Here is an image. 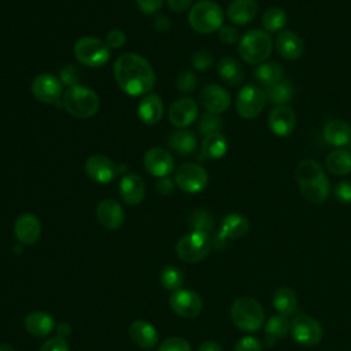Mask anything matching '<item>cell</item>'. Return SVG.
I'll use <instances>...</instances> for the list:
<instances>
[{
	"label": "cell",
	"instance_id": "6da1fadb",
	"mask_svg": "<svg viewBox=\"0 0 351 351\" xmlns=\"http://www.w3.org/2000/svg\"><path fill=\"white\" fill-rule=\"evenodd\" d=\"M114 77L118 86L129 96L148 95L156 77L151 63L137 53H123L114 64Z\"/></svg>",
	"mask_w": 351,
	"mask_h": 351
},
{
	"label": "cell",
	"instance_id": "7a4b0ae2",
	"mask_svg": "<svg viewBox=\"0 0 351 351\" xmlns=\"http://www.w3.org/2000/svg\"><path fill=\"white\" fill-rule=\"evenodd\" d=\"M232 322L244 332H256L265 322V311L261 303L251 296L236 299L230 307Z\"/></svg>",
	"mask_w": 351,
	"mask_h": 351
},
{
	"label": "cell",
	"instance_id": "3957f363",
	"mask_svg": "<svg viewBox=\"0 0 351 351\" xmlns=\"http://www.w3.org/2000/svg\"><path fill=\"white\" fill-rule=\"evenodd\" d=\"M62 103L70 115L80 119L93 117L97 112L100 104L96 92L81 85L69 86L63 93Z\"/></svg>",
	"mask_w": 351,
	"mask_h": 351
},
{
	"label": "cell",
	"instance_id": "277c9868",
	"mask_svg": "<svg viewBox=\"0 0 351 351\" xmlns=\"http://www.w3.org/2000/svg\"><path fill=\"white\" fill-rule=\"evenodd\" d=\"M237 49L240 58L248 64H261L270 56L273 40L267 32L254 29L240 38Z\"/></svg>",
	"mask_w": 351,
	"mask_h": 351
},
{
	"label": "cell",
	"instance_id": "5b68a950",
	"mask_svg": "<svg viewBox=\"0 0 351 351\" xmlns=\"http://www.w3.org/2000/svg\"><path fill=\"white\" fill-rule=\"evenodd\" d=\"M188 22L197 33H214L222 27L223 12L217 3L203 0L192 5L188 15Z\"/></svg>",
	"mask_w": 351,
	"mask_h": 351
},
{
	"label": "cell",
	"instance_id": "8992f818",
	"mask_svg": "<svg viewBox=\"0 0 351 351\" xmlns=\"http://www.w3.org/2000/svg\"><path fill=\"white\" fill-rule=\"evenodd\" d=\"M75 59L88 67H99L108 62L110 47L99 37H81L74 45Z\"/></svg>",
	"mask_w": 351,
	"mask_h": 351
},
{
	"label": "cell",
	"instance_id": "52a82bcc",
	"mask_svg": "<svg viewBox=\"0 0 351 351\" xmlns=\"http://www.w3.org/2000/svg\"><path fill=\"white\" fill-rule=\"evenodd\" d=\"M211 239L208 233L193 230L182 236L176 245V252L180 259L188 263L200 262L207 256L211 248Z\"/></svg>",
	"mask_w": 351,
	"mask_h": 351
},
{
	"label": "cell",
	"instance_id": "ba28073f",
	"mask_svg": "<svg viewBox=\"0 0 351 351\" xmlns=\"http://www.w3.org/2000/svg\"><path fill=\"white\" fill-rule=\"evenodd\" d=\"M265 103V90H262L259 86L254 84H248L244 85L237 95L236 111L244 119H254L262 112Z\"/></svg>",
	"mask_w": 351,
	"mask_h": 351
},
{
	"label": "cell",
	"instance_id": "9c48e42d",
	"mask_svg": "<svg viewBox=\"0 0 351 351\" xmlns=\"http://www.w3.org/2000/svg\"><path fill=\"white\" fill-rule=\"evenodd\" d=\"M289 332L296 343L307 347L318 344L324 335L321 324L313 317L304 314H299L292 319Z\"/></svg>",
	"mask_w": 351,
	"mask_h": 351
},
{
	"label": "cell",
	"instance_id": "30bf717a",
	"mask_svg": "<svg viewBox=\"0 0 351 351\" xmlns=\"http://www.w3.org/2000/svg\"><path fill=\"white\" fill-rule=\"evenodd\" d=\"M176 185L186 193H199L208 182V174L197 163H185L176 171Z\"/></svg>",
	"mask_w": 351,
	"mask_h": 351
},
{
	"label": "cell",
	"instance_id": "8fae6325",
	"mask_svg": "<svg viewBox=\"0 0 351 351\" xmlns=\"http://www.w3.org/2000/svg\"><path fill=\"white\" fill-rule=\"evenodd\" d=\"M32 93L41 103L58 104L60 96L63 95V85L60 78L49 73H43L33 80Z\"/></svg>",
	"mask_w": 351,
	"mask_h": 351
},
{
	"label": "cell",
	"instance_id": "7c38bea8",
	"mask_svg": "<svg viewBox=\"0 0 351 351\" xmlns=\"http://www.w3.org/2000/svg\"><path fill=\"white\" fill-rule=\"evenodd\" d=\"M170 308L182 318H195L200 314L203 302L202 298L191 289H177L169 299Z\"/></svg>",
	"mask_w": 351,
	"mask_h": 351
},
{
	"label": "cell",
	"instance_id": "4fadbf2b",
	"mask_svg": "<svg viewBox=\"0 0 351 351\" xmlns=\"http://www.w3.org/2000/svg\"><path fill=\"white\" fill-rule=\"evenodd\" d=\"M85 173L99 184H108L117 176L115 163L104 155H92L85 162Z\"/></svg>",
	"mask_w": 351,
	"mask_h": 351
},
{
	"label": "cell",
	"instance_id": "5bb4252c",
	"mask_svg": "<svg viewBox=\"0 0 351 351\" xmlns=\"http://www.w3.org/2000/svg\"><path fill=\"white\" fill-rule=\"evenodd\" d=\"M296 125V115L287 104L274 106L269 114V128L278 137L289 136Z\"/></svg>",
	"mask_w": 351,
	"mask_h": 351
},
{
	"label": "cell",
	"instance_id": "9a60e30c",
	"mask_svg": "<svg viewBox=\"0 0 351 351\" xmlns=\"http://www.w3.org/2000/svg\"><path fill=\"white\" fill-rule=\"evenodd\" d=\"M144 167L154 177H167L174 169V159L167 149L151 148L144 155Z\"/></svg>",
	"mask_w": 351,
	"mask_h": 351
},
{
	"label": "cell",
	"instance_id": "2e32d148",
	"mask_svg": "<svg viewBox=\"0 0 351 351\" xmlns=\"http://www.w3.org/2000/svg\"><path fill=\"white\" fill-rule=\"evenodd\" d=\"M248 230H250L248 219L239 213H230L223 217L221 222V230L217 234L215 243L219 244L228 239H232V240L241 239L248 233Z\"/></svg>",
	"mask_w": 351,
	"mask_h": 351
},
{
	"label": "cell",
	"instance_id": "e0dca14e",
	"mask_svg": "<svg viewBox=\"0 0 351 351\" xmlns=\"http://www.w3.org/2000/svg\"><path fill=\"white\" fill-rule=\"evenodd\" d=\"M200 101L203 107L213 114H221L230 106L229 93L217 84H208L200 93Z\"/></svg>",
	"mask_w": 351,
	"mask_h": 351
},
{
	"label": "cell",
	"instance_id": "ac0fdd59",
	"mask_svg": "<svg viewBox=\"0 0 351 351\" xmlns=\"http://www.w3.org/2000/svg\"><path fill=\"white\" fill-rule=\"evenodd\" d=\"M197 117V104L191 97L176 100L169 110V121L178 129L191 125Z\"/></svg>",
	"mask_w": 351,
	"mask_h": 351
},
{
	"label": "cell",
	"instance_id": "d6986e66",
	"mask_svg": "<svg viewBox=\"0 0 351 351\" xmlns=\"http://www.w3.org/2000/svg\"><path fill=\"white\" fill-rule=\"evenodd\" d=\"M100 225L108 230H117L123 225L125 213L118 202L114 199L101 200L96 210Z\"/></svg>",
	"mask_w": 351,
	"mask_h": 351
},
{
	"label": "cell",
	"instance_id": "ffe728a7",
	"mask_svg": "<svg viewBox=\"0 0 351 351\" xmlns=\"http://www.w3.org/2000/svg\"><path fill=\"white\" fill-rule=\"evenodd\" d=\"M14 234L22 243L32 245L34 244L41 234V222L40 219L30 213L22 214L16 218L14 223Z\"/></svg>",
	"mask_w": 351,
	"mask_h": 351
},
{
	"label": "cell",
	"instance_id": "44dd1931",
	"mask_svg": "<svg viewBox=\"0 0 351 351\" xmlns=\"http://www.w3.org/2000/svg\"><path fill=\"white\" fill-rule=\"evenodd\" d=\"M122 200L129 206L140 204L145 196V184L138 174L129 173L122 177L119 184Z\"/></svg>",
	"mask_w": 351,
	"mask_h": 351
},
{
	"label": "cell",
	"instance_id": "7402d4cb",
	"mask_svg": "<svg viewBox=\"0 0 351 351\" xmlns=\"http://www.w3.org/2000/svg\"><path fill=\"white\" fill-rule=\"evenodd\" d=\"M277 52L287 60H296L303 55L304 44L299 34L291 30L281 32L276 38Z\"/></svg>",
	"mask_w": 351,
	"mask_h": 351
},
{
	"label": "cell",
	"instance_id": "603a6c76",
	"mask_svg": "<svg viewBox=\"0 0 351 351\" xmlns=\"http://www.w3.org/2000/svg\"><path fill=\"white\" fill-rule=\"evenodd\" d=\"M299 189L303 195V197L306 200H308L310 203H324L330 192V184H329V178L326 177V174H322L317 178L304 181V182H299Z\"/></svg>",
	"mask_w": 351,
	"mask_h": 351
},
{
	"label": "cell",
	"instance_id": "cb8c5ba5",
	"mask_svg": "<svg viewBox=\"0 0 351 351\" xmlns=\"http://www.w3.org/2000/svg\"><path fill=\"white\" fill-rule=\"evenodd\" d=\"M129 336L134 344L145 350L155 347L159 340L156 329L149 322L143 319H137L129 326Z\"/></svg>",
	"mask_w": 351,
	"mask_h": 351
},
{
	"label": "cell",
	"instance_id": "d4e9b609",
	"mask_svg": "<svg viewBox=\"0 0 351 351\" xmlns=\"http://www.w3.org/2000/svg\"><path fill=\"white\" fill-rule=\"evenodd\" d=\"M258 3L255 0H233L226 11L228 18L234 25H247L255 19Z\"/></svg>",
	"mask_w": 351,
	"mask_h": 351
},
{
	"label": "cell",
	"instance_id": "484cf974",
	"mask_svg": "<svg viewBox=\"0 0 351 351\" xmlns=\"http://www.w3.org/2000/svg\"><path fill=\"white\" fill-rule=\"evenodd\" d=\"M137 115L141 122L147 125H155L163 115L162 99L155 93L145 95L137 107Z\"/></svg>",
	"mask_w": 351,
	"mask_h": 351
},
{
	"label": "cell",
	"instance_id": "4316f807",
	"mask_svg": "<svg viewBox=\"0 0 351 351\" xmlns=\"http://www.w3.org/2000/svg\"><path fill=\"white\" fill-rule=\"evenodd\" d=\"M324 137L333 147H343L351 143V128L346 121L333 119L325 125Z\"/></svg>",
	"mask_w": 351,
	"mask_h": 351
},
{
	"label": "cell",
	"instance_id": "83f0119b",
	"mask_svg": "<svg viewBox=\"0 0 351 351\" xmlns=\"http://www.w3.org/2000/svg\"><path fill=\"white\" fill-rule=\"evenodd\" d=\"M25 329L33 336H47L53 330V318L44 311H33L25 317Z\"/></svg>",
	"mask_w": 351,
	"mask_h": 351
},
{
	"label": "cell",
	"instance_id": "f1b7e54d",
	"mask_svg": "<svg viewBox=\"0 0 351 351\" xmlns=\"http://www.w3.org/2000/svg\"><path fill=\"white\" fill-rule=\"evenodd\" d=\"M217 70L221 80L228 85L236 86L244 80V70L234 58H230V56L222 58L217 64Z\"/></svg>",
	"mask_w": 351,
	"mask_h": 351
},
{
	"label": "cell",
	"instance_id": "f546056e",
	"mask_svg": "<svg viewBox=\"0 0 351 351\" xmlns=\"http://www.w3.org/2000/svg\"><path fill=\"white\" fill-rule=\"evenodd\" d=\"M271 302L276 310L284 317H291L298 310L296 293L288 287H280L278 289H276Z\"/></svg>",
	"mask_w": 351,
	"mask_h": 351
},
{
	"label": "cell",
	"instance_id": "4dcf8cb0",
	"mask_svg": "<svg viewBox=\"0 0 351 351\" xmlns=\"http://www.w3.org/2000/svg\"><path fill=\"white\" fill-rule=\"evenodd\" d=\"M169 145L173 151L181 155H189L196 149V136L193 132L186 129H180L169 136Z\"/></svg>",
	"mask_w": 351,
	"mask_h": 351
},
{
	"label": "cell",
	"instance_id": "1f68e13d",
	"mask_svg": "<svg viewBox=\"0 0 351 351\" xmlns=\"http://www.w3.org/2000/svg\"><path fill=\"white\" fill-rule=\"evenodd\" d=\"M326 169L335 176H344L351 171V151L339 148L332 151L325 160Z\"/></svg>",
	"mask_w": 351,
	"mask_h": 351
},
{
	"label": "cell",
	"instance_id": "d6a6232c",
	"mask_svg": "<svg viewBox=\"0 0 351 351\" xmlns=\"http://www.w3.org/2000/svg\"><path fill=\"white\" fill-rule=\"evenodd\" d=\"M254 75L259 84L267 88L284 80V69L276 62H263L256 67Z\"/></svg>",
	"mask_w": 351,
	"mask_h": 351
},
{
	"label": "cell",
	"instance_id": "836d02e7",
	"mask_svg": "<svg viewBox=\"0 0 351 351\" xmlns=\"http://www.w3.org/2000/svg\"><path fill=\"white\" fill-rule=\"evenodd\" d=\"M228 149V141L221 133H211L204 136L202 143V152L208 159H219Z\"/></svg>",
	"mask_w": 351,
	"mask_h": 351
},
{
	"label": "cell",
	"instance_id": "e575fe53",
	"mask_svg": "<svg viewBox=\"0 0 351 351\" xmlns=\"http://www.w3.org/2000/svg\"><path fill=\"white\" fill-rule=\"evenodd\" d=\"M295 88L289 80H282L271 86H267L265 90L266 100L273 104H285L293 97Z\"/></svg>",
	"mask_w": 351,
	"mask_h": 351
},
{
	"label": "cell",
	"instance_id": "d590c367",
	"mask_svg": "<svg viewBox=\"0 0 351 351\" xmlns=\"http://www.w3.org/2000/svg\"><path fill=\"white\" fill-rule=\"evenodd\" d=\"M262 25L267 32H280L287 25V12L280 7H270L262 16Z\"/></svg>",
	"mask_w": 351,
	"mask_h": 351
},
{
	"label": "cell",
	"instance_id": "8d00e7d4",
	"mask_svg": "<svg viewBox=\"0 0 351 351\" xmlns=\"http://www.w3.org/2000/svg\"><path fill=\"white\" fill-rule=\"evenodd\" d=\"M295 174H296V180L299 184V182H304V181L317 178V177L325 174V171L321 167V165L318 162H315L314 159H303L296 166Z\"/></svg>",
	"mask_w": 351,
	"mask_h": 351
},
{
	"label": "cell",
	"instance_id": "74e56055",
	"mask_svg": "<svg viewBox=\"0 0 351 351\" xmlns=\"http://www.w3.org/2000/svg\"><path fill=\"white\" fill-rule=\"evenodd\" d=\"M188 223L193 230L204 232V233H210L215 225L213 215L204 210H195L189 215Z\"/></svg>",
	"mask_w": 351,
	"mask_h": 351
},
{
	"label": "cell",
	"instance_id": "f35d334b",
	"mask_svg": "<svg viewBox=\"0 0 351 351\" xmlns=\"http://www.w3.org/2000/svg\"><path fill=\"white\" fill-rule=\"evenodd\" d=\"M289 326L291 324L288 322L287 317L278 314V315H273L269 318L267 324H266V333L271 340H277L284 337L288 332H289Z\"/></svg>",
	"mask_w": 351,
	"mask_h": 351
},
{
	"label": "cell",
	"instance_id": "ab89813d",
	"mask_svg": "<svg viewBox=\"0 0 351 351\" xmlns=\"http://www.w3.org/2000/svg\"><path fill=\"white\" fill-rule=\"evenodd\" d=\"M160 282L166 289L177 291L184 282L182 271L176 266H166L160 273Z\"/></svg>",
	"mask_w": 351,
	"mask_h": 351
},
{
	"label": "cell",
	"instance_id": "60d3db41",
	"mask_svg": "<svg viewBox=\"0 0 351 351\" xmlns=\"http://www.w3.org/2000/svg\"><path fill=\"white\" fill-rule=\"evenodd\" d=\"M222 128V119L218 114L213 112H204L199 122V132L204 136L211 133H218V130Z\"/></svg>",
	"mask_w": 351,
	"mask_h": 351
},
{
	"label": "cell",
	"instance_id": "b9f144b4",
	"mask_svg": "<svg viewBox=\"0 0 351 351\" xmlns=\"http://www.w3.org/2000/svg\"><path fill=\"white\" fill-rule=\"evenodd\" d=\"M196 85H197V78L195 73L185 70L177 75V88L180 92L191 93L192 90H195Z\"/></svg>",
	"mask_w": 351,
	"mask_h": 351
},
{
	"label": "cell",
	"instance_id": "7bdbcfd3",
	"mask_svg": "<svg viewBox=\"0 0 351 351\" xmlns=\"http://www.w3.org/2000/svg\"><path fill=\"white\" fill-rule=\"evenodd\" d=\"M159 351H192L189 343L182 337H169L159 346Z\"/></svg>",
	"mask_w": 351,
	"mask_h": 351
},
{
	"label": "cell",
	"instance_id": "ee69618b",
	"mask_svg": "<svg viewBox=\"0 0 351 351\" xmlns=\"http://www.w3.org/2000/svg\"><path fill=\"white\" fill-rule=\"evenodd\" d=\"M213 64V55L204 49L196 51L192 55V66L199 71H206Z\"/></svg>",
	"mask_w": 351,
	"mask_h": 351
},
{
	"label": "cell",
	"instance_id": "f6af8a7d",
	"mask_svg": "<svg viewBox=\"0 0 351 351\" xmlns=\"http://www.w3.org/2000/svg\"><path fill=\"white\" fill-rule=\"evenodd\" d=\"M335 197L337 202L343 204H351V181L344 180L336 184L335 186Z\"/></svg>",
	"mask_w": 351,
	"mask_h": 351
},
{
	"label": "cell",
	"instance_id": "bcb514c9",
	"mask_svg": "<svg viewBox=\"0 0 351 351\" xmlns=\"http://www.w3.org/2000/svg\"><path fill=\"white\" fill-rule=\"evenodd\" d=\"M80 80V70L73 66V64H67L60 70V81L69 86H74L77 85Z\"/></svg>",
	"mask_w": 351,
	"mask_h": 351
},
{
	"label": "cell",
	"instance_id": "7dc6e473",
	"mask_svg": "<svg viewBox=\"0 0 351 351\" xmlns=\"http://www.w3.org/2000/svg\"><path fill=\"white\" fill-rule=\"evenodd\" d=\"M234 351H262V343L256 337L245 336L236 343Z\"/></svg>",
	"mask_w": 351,
	"mask_h": 351
},
{
	"label": "cell",
	"instance_id": "c3c4849f",
	"mask_svg": "<svg viewBox=\"0 0 351 351\" xmlns=\"http://www.w3.org/2000/svg\"><path fill=\"white\" fill-rule=\"evenodd\" d=\"M40 351H70V347L63 337L55 336V337H51L49 340H47L41 346Z\"/></svg>",
	"mask_w": 351,
	"mask_h": 351
},
{
	"label": "cell",
	"instance_id": "681fc988",
	"mask_svg": "<svg viewBox=\"0 0 351 351\" xmlns=\"http://www.w3.org/2000/svg\"><path fill=\"white\" fill-rule=\"evenodd\" d=\"M218 36L223 44H234L239 40V30L233 26L222 25V27L218 30Z\"/></svg>",
	"mask_w": 351,
	"mask_h": 351
},
{
	"label": "cell",
	"instance_id": "f907efd6",
	"mask_svg": "<svg viewBox=\"0 0 351 351\" xmlns=\"http://www.w3.org/2000/svg\"><path fill=\"white\" fill-rule=\"evenodd\" d=\"M106 43L110 48H121L126 43V36L122 30L112 29L111 32H108V34L106 37Z\"/></svg>",
	"mask_w": 351,
	"mask_h": 351
},
{
	"label": "cell",
	"instance_id": "816d5d0a",
	"mask_svg": "<svg viewBox=\"0 0 351 351\" xmlns=\"http://www.w3.org/2000/svg\"><path fill=\"white\" fill-rule=\"evenodd\" d=\"M136 3L141 12L151 15V14H156L160 10L163 0H136Z\"/></svg>",
	"mask_w": 351,
	"mask_h": 351
},
{
	"label": "cell",
	"instance_id": "f5cc1de1",
	"mask_svg": "<svg viewBox=\"0 0 351 351\" xmlns=\"http://www.w3.org/2000/svg\"><path fill=\"white\" fill-rule=\"evenodd\" d=\"M155 189L160 195H170L174 191V182L170 178H167V177H162V178H159L156 181Z\"/></svg>",
	"mask_w": 351,
	"mask_h": 351
},
{
	"label": "cell",
	"instance_id": "db71d44e",
	"mask_svg": "<svg viewBox=\"0 0 351 351\" xmlns=\"http://www.w3.org/2000/svg\"><path fill=\"white\" fill-rule=\"evenodd\" d=\"M166 1L170 10H173L174 12H182L191 7L193 0H166Z\"/></svg>",
	"mask_w": 351,
	"mask_h": 351
},
{
	"label": "cell",
	"instance_id": "11a10c76",
	"mask_svg": "<svg viewBox=\"0 0 351 351\" xmlns=\"http://www.w3.org/2000/svg\"><path fill=\"white\" fill-rule=\"evenodd\" d=\"M171 26L170 19L166 15H156L154 19V27L159 32H166L169 30Z\"/></svg>",
	"mask_w": 351,
	"mask_h": 351
},
{
	"label": "cell",
	"instance_id": "9f6ffc18",
	"mask_svg": "<svg viewBox=\"0 0 351 351\" xmlns=\"http://www.w3.org/2000/svg\"><path fill=\"white\" fill-rule=\"evenodd\" d=\"M199 351H222V347L217 341L207 340L199 347Z\"/></svg>",
	"mask_w": 351,
	"mask_h": 351
},
{
	"label": "cell",
	"instance_id": "6f0895ef",
	"mask_svg": "<svg viewBox=\"0 0 351 351\" xmlns=\"http://www.w3.org/2000/svg\"><path fill=\"white\" fill-rule=\"evenodd\" d=\"M71 333V326L67 324V322H62L59 326H58V336L60 337H67Z\"/></svg>",
	"mask_w": 351,
	"mask_h": 351
},
{
	"label": "cell",
	"instance_id": "680465c9",
	"mask_svg": "<svg viewBox=\"0 0 351 351\" xmlns=\"http://www.w3.org/2000/svg\"><path fill=\"white\" fill-rule=\"evenodd\" d=\"M0 351H16V350L10 344H0Z\"/></svg>",
	"mask_w": 351,
	"mask_h": 351
}]
</instances>
